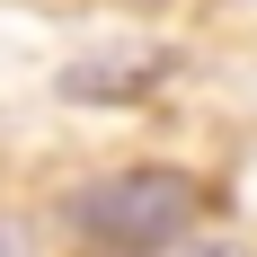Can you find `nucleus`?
Masks as SVG:
<instances>
[{
    "instance_id": "3",
    "label": "nucleus",
    "mask_w": 257,
    "mask_h": 257,
    "mask_svg": "<svg viewBox=\"0 0 257 257\" xmlns=\"http://www.w3.org/2000/svg\"><path fill=\"white\" fill-rule=\"evenodd\" d=\"M0 257H27V231H18V222H0Z\"/></svg>"
},
{
    "instance_id": "2",
    "label": "nucleus",
    "mask_w": 257,
    "mask_h": 257,
    "mask_svg": "<svg viewBox=\"0 0 257 257\" xmlns=\"http://www.w3.org/2000/svg\"><path fill=\"white\" fill-rule=\"evenodd\" d=\"M160 71H169V53H142V62H71L62 71V98H142V89H160Z\"/></svg>"
},
{
    "instance_id": "1",
    "label": "nucleus",
    "mask_w": 257,
    "mask_h": 257,
    "mask_svg": "<svg viewBox=\"0 0 257 257\" xmlns=\"http://www.w3.org/2000/svg\"><path fill=\"white\" fill-rule=\"evenodd\" d=\"M195 204H204V186L186 178V169H115V178H89L71 195V231L98 239V248L151 257V248H169V239H186Z\"/></svg>"
},
{
    "instance_id": "4",
    "label": "nucleus",
    "mask_w": 257,
    "mask_h": 257,
    "mask_svg": "<svg viewBox=\"0 0 257 257\" xmlns=\"http://www.w3.org/2000/svg\"><path fill=\"white\" fill-rule=\"evenodd\" d=\"M204 257H248V248H204Z\"/></svg>"
}]
</instances>
